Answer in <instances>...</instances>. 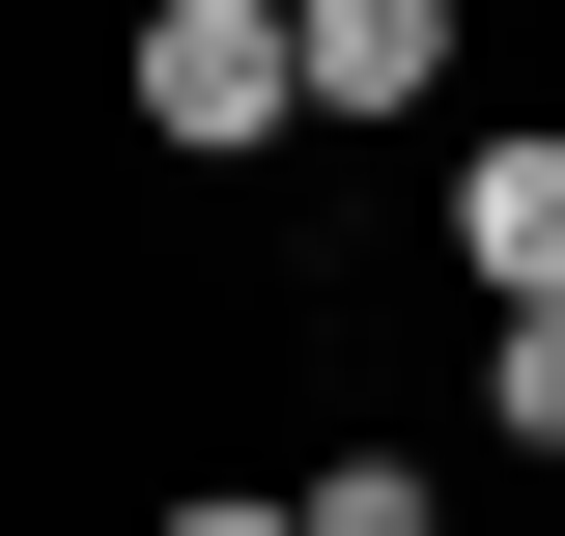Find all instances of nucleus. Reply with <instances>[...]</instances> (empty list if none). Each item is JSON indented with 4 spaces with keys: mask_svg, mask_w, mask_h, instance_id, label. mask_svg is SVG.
<instances>
[{
    "mask_svg": "<svg viewBox=\"0 0 565 536\" xmlns=\"http://www.w3.org/2000/svg\"><path fill=\"white\" fill-rule=\"evenodd\" d=\"M170 536H282V508H170Z\"/></svg>",
    "mask_w": 565,
    "mask_h": 536,
    "instance_id": "6",
    "label": "nucleus"
},
{
    "mask_svg": "<svg viewBox=\"0 0 565 536\" xmlns=\"http://www.w3.org/2000/svg\"><path fill=\"white\" fill-rule=\"evenodd\" d=\"M141 141L170 170H255L282 141V0H141Z\"/></svg>",
    "mask_w": 565,
    "mask_h": 536,
    "instance_id": "1",
    "label": "nucleus"
},
{
    "mask_svg": "<svg viewBox=\"0 0 565 536\" xmlns=\"http://www.w3.org/2000/svg\"><path fill=\"white\" fill-rule=\"evenodd\" d=\"M452 255L537 311V282H565V141H481V170H452Z\"/></svg>",
    "mask_w": 565,
    "mask_h": 536,
    "instance_id": "3",
    "label": "nucleus"
},
{
    "mask_svg": "<svg viewBox=\"0 0 565 536\" xmlns=\"http://www.w3.org/2000/svg\"><path fill=\"white\" fill-rule=\"evenodd\" d=\"M282 536H424V480H396V452H340V480H282Z\"/></svg>",
    "mask_w": 565,
    "mask_h": 536,
    "instance_id": "5",
    "label": "nucleus"
},
{
    "mask_svg": "<svg viewBox=\"0 0 565 536\" xmlns=\"http://www.w3.org/2000/svg\"><path fill=\"white\" fill-rule=\"evenodd\" d=\"M481 424H509V452H565V282H537V311L481 339Z\"/></svg>",
    "mask_w": 565,
    "mask_h": 536,
    "instance_id": "4",
    "label": "nucleus"
},
{
    "mask_svg": "<svg viewBox=\"0 0 565 536\" xmlns=\"http://www.w3.org/2000/svg\"><path fill=\"white\" fill-rule=\"evenodd\" d=\"M452 85V0H282V114H424Z\"/></svg>",
    "mask_w": 565,
    "mask_h": 536,
    "instance_id": "2",
    "label": "nucleus"
}]
</instances>
